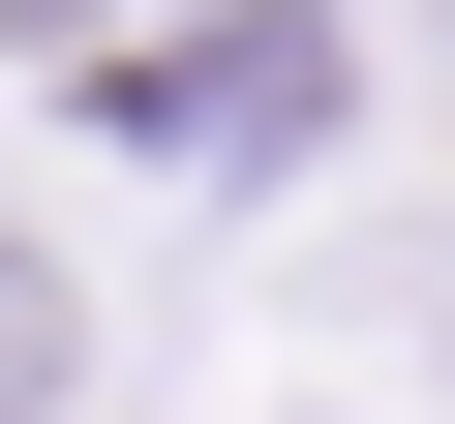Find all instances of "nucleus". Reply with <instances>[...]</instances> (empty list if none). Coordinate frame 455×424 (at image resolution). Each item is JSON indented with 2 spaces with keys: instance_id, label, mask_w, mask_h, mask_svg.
I'll return each mask as SVG.
<instances>
[{
  "instance_id": "2",
  "label": "nucleus",
  "mask_w": 455,
  "mask_h": 424,
  "mask_svg": "<svg viewBox=\"0 0 455 424\" xmlns=\"http://www.w3.org/2000/svg\"><path fill=\"white\" fill-rule=\"evenodd\" d=\"M425 91H455V31H425Z\"/></svg>"
},
{
  "instance_id": "1",
  "label": "nucleus",
  "mask_w": 455,
  "mask_h": 424,
  "mask_svg": "<svg viewBox=\"0 0 455 424\" xmlns=\"http://www.w3.org/2000/svg\"><path fill=\"white\" fill-rule=\"evenodd\" d=\"M0 424H61V273L0 243Z\"/></svg>"
}]
</instances>
